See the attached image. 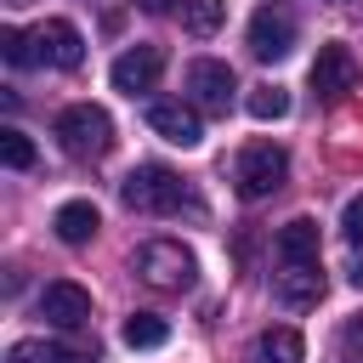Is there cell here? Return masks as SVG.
I'll list each match as a JSON object with an SVG mask.
<instances>
[{
	"instance_id": "obj_11",
	"label": "cell",
	"mask_w": 363,
	"mask_h": 363,
	"mask_svg": "<svg viewBox=\"0 0 363 363\" xmlns=\"http://www.w3.org/2000/svg\"><path fill=\"white\" fill-rule=\"evenodd\" d=\"M40 318H45L51 329H85V323H91V295H85L79 284L57 278V284L40 289Z\"/></svg>"
},
{
	"instance_id": "obj_3",
	"label": "cell",
	"mask_w": 363,
	"mask_h": 363,
	"mask_svg": "<svg viewBox=\"0 0 363 363\" xmlns=\"http://www.w3.org/2000/svg\"><path fill=\"white\" fill-rule=\"evenodd\" d=\"M136 278H142L147 289L182 295V289H193L199 261H193V250H187L182 238H147V244L136 250Z\"/></svg>"
},
{
	"instance_id": "obj_24",
	"label": "cell",
	"mask_w": 363,
	"mask_h": 363,
	"mask_svg": "<svg viewBox=\"0 0 363 363\" xmlns=\"http://www.w3.org/2000/svg\"><path fill=\"white\" fill-rule=\"evenodd\" d=\"M352 284H357V289H363V255H357V267H352Z\"/></svg>"
},
{
	"instance_id": "obj_15",
	"label": "cell",
	"mask_w": 363,
	"mask_h": 363,
	"mask_svg": "<svg viewBox=\"0 0 363 363\" xmlns=\"http://www.w3.org/2000/svg\"><path fill=\"white\" fill-rule=\"evenodd\" d=\"M6 363H96V346H68V340H17Z\"/></svg>"
},
{
	"instance_id": "obj_21",
	"label": "cell",
	"mask_w": 363,
	"mask_h": 363,
	"mask_svg": "<svg viewBox=\"0 0 363 363\" xmlns=\"http://www.w3.org/2000/svg\"><path fill=\"white\" fill-rule=\"evenodd\" d=\"M0 51H6V62H11V68H28V62H40V57H34V40H28L23 28H0Z\"/></svg>"
},
{
	"instance_id": "obj_7",
	"label": "cell",
	"mask_w": 363,
	"mask_h": 363,
	"mask_svg": "<svg viewBox=\"0 0 363 363\" xmlns=\"http://www.w3.org/2000/svg\"><path fill=\"white\" fill-rule=\"evenodd\" d=\"M187 91H193V108H204V113H227L238 79H233L227 62H216V57H193V62H187Z\"/></svg>"
},
{
	"instance_id": "obj_12",
	"label": "cell",
	"mask_w": 363,
	"mask_h": 363,
	"mask_svg": "<svg viewBox=\"0 0 363 363\" xmlns=\"http://www.w3.org/2000/svg\"><path fill=\"white\" fill-rule=\"evenodd\" d=\"M272 295H278V306H289V312L318 306V301H323V267H284V272L272 278Z\"/></svg>"
},
{
	"instance_id": "obj_22",
	"label": "cell",
	"mask_w": 363,
	"mask_h": 363,
	"mask_svg": "<svg viewBox=\"0 0 363 363\" xmlns=\"http://www.w3.org/2000/svg\"><path fill=\"white\" fill-rule=\"evenodd\" d=\"M340 233L363 250V193H352V199H346V210H340Z\"/></svg>"
},
{
	"instance_id": "obj_17",
	"label": "cell",
	"mask_w": 363,
	"mask_h": 363,
	"mask_svg": "<svg viewBox=\"0 0 363 363\" xmlns=\"http://www.w3.org/2000/svg\"><path fill=\"white\" fill-rule=\"evenodd\" d=\"M164 340H170V323H164L159 312H130V318H125V346L153 352V346H164Z\"/></svg>"
},
{
	"instance_id": "obj_1",
	"label": "cell",
	"mask_w": 363,
	"mask_h": 363,
	"mask_svg": "<svg viewBox=\"0 0 363 363\" xmlns=\"http://www.w3.org/2000/svg\"><path fill=\"white\" fill-rule=\"evenodd\" d=\"M119 199L125 210H142V216H204V204L193 199V187L170 170V164H136L125 182H119Z\"/></svg>"
},
{
	"instance_id": "obj_6",
	"label": "cell",
	"mask_w": 363,
	"mask_h": 363,
	"mask_svg": "<svg viewBox=\"0 0 363 363\" xmlns=\"http://www.w3.org/2000/svg\"><path fill=\"white\" fill-rule=\"evenodd\" d=\"M28 40H34V57L51 62V68H62V74H74V68L85 62V34H79L68 17H45Z\"/></svg>"
},
{
	"instance_id": "obj_20",
	"label": "cell",
	"mask_w": 363,
	"mask_h": 363,
	"mask_svg": "<svg viewBox=\"0 0 363 363\" xmlns=\"http://www.w3.org/2000/svg\"><path fill=\"white\" fill-rule=\"evenodd\" d=\"M0 159H6V170H28V164H34V142H28L17 125H6V130H0Z\"/></svg>"
},
{
	"instance_id": "obj_19",
	"label": "cell",
	"mask_w": 363,
	"mask_h": 363,
	"mask_svg": "<svg viewBox=\"0 0 363 363\" xmlns=\"http://www.w3.org/2000/svg\"><path fill=\"white\" fill-rule=\"evenodd\" d=\"M244 108H250V119H284L289 113V91H278V85H255L250 96H244Z\"/></svg>"
},
{
	"instance_id": "obj_14",
	"label": "cell",
	"mask_w": 363,
	"mask_h": 363,
	"mask_svg": "<svg viewBox=\"0 0 363 363\" xmlns=\"http://www.w3.org/2000/svg\"><path fill=\"white\" fill-rule=\"evenodd\" d=\"M250 363H306V340H301V329H289V323L261 329L255 346H250Z\"/></svg>"
},
{
	"instance_id": "obj_16",
	"label": "cell",
	"mask_w": 363,
	"mask_h": 363,
	"mask_svg": "<svg viewBox=\"0 0 363 363\" xmlns=\"http://www.w3.org/2000/svg\"><path fill=\"white\" fill-rule=\"evenodd\" d=\"M51 227H57V238H62V244H91V238H96V227H102V216H96V204H91V199H68V204L51 216Z\"/></svg>"
},
{
	"instance_id": "obj_2",
	"label": "cell",
	"mask_w": 363,
	"mask_h": 363,
	"mask_svg": "<svg viewBox=\"0 0 363 363\" xmlns=\"http://www.w3.org/2000/svg\"><path fill=\"white\" fill-rule=\"evenodd\" d=\"M51 136H57V147H62L68 159H102V153L113 147V119H108V108H96V102H68V108L57 113Z\"/></svg>"
},
{
	"instance_id": "obj_8",
	"label": "cell",
	"mask_w": 363,
	"mask_h": 363,
	"mask_svg": "<svg viewBox=\"0 0 363 363\" xmlns=\"http://www.w3.org/2000/svg\"><path fill=\"white\" fill-rule=\"evenodd\" d=\"M147 130L176 142V147H199L204 142V125H199V108L182 102V96H153L147 102Z\"/></svg>"
},
{
	"instance_id": "obj_4",
	"label": "cell",
	"mask_w": 363,
	"mask_h": 363,
	"mask_svg": "<svg viewBox=\"0 0 363 363\" xmlns=\"http://www.w3.org/2000/svg\"><path fill=\"white\" fill-rule=\"evenodd\" d=\"M284 176H289V153L278 147V142H250L244 153H238V164H233V187H238V199H272L278 187H284Z\"/></svg>"
},
{
	"instance_id": "obj_5",
	"label": "cell",
	"mask_w": 363,
	"mask_h": 363,
	"mask_svg": "<svg viewBox=\"0 0 363 363\" xmlns=\"http://www.w3.org/2000/svg\"><path fill=\"white\" fill-rule=\"evenodd\" d=\"M250 51H255L261 62H278V57L295 51V11H289L284 0L255 6V17H250Z\"/></svg>"
},
{
	"instance_id": "obj_10",
	"label": "cell",
	"mask_w": 363,
	"mask_h": 363,
	"mask_svg": "<svg viewBox=\"0 0 363 363\" xmlns=\"http://www.w3.org/2000/svg\"><path fill=\"white\" fill-rule=\"evenodd\" d=\"M352 85H357V57H352V45H340V40L318 45V57H312V91H318L323 102H335V96H346Z\"/></svg>"
},
{
	"instance_id": "obj_18",
	"label": "cell",
	"mask_w": 363,
	"mask_h": 363,
	"mask_svg": "<svg viewBox=\"0 0 363 363\" xmlns=\"http://www.w3.org/2000/svg\"><path fill=\"white\" fill-rule=\"evenodd\" d=\"M221 17H227V0H182V28L199 40H210L221 28Z\"/></svg>"
},
{
	"instance_id": "obj_13",
	"label": "cell",
	"mask_w": 363,
	"mask_h": 363,
	"mask_svg": "<svg viewBox=\"0 0 363 363\" xmlns=\"http://www.w3.org/2000/svg\"><path fill=\"white\" fill-rule=\"evenodd\" d=\"M278 267H318V221L312 216H295L278 227Z\"/></svg>"
},
{
	"instance_id": "obj_23",
	"label": "cell",
	"mask_w": 363,
	"mask_h": 363,
	"mask_svg": "<svg viewBox=\"0 0 363 363\" xmlns=\"http://www.w3.org/2000/svg\"><path fill=\"white\" fill-rule=\"evenodd\" d=\"M136 6H142V11H147V17H164V11H176V6H182V0H136Z\"/></svg>"
},
{
	"instance_id": "obj_9",
	"label": "cell",
	"mask_w": 363,
	"mask_h": 363,
	"mask_svg": "<svg viewBox=\"0 0 363 363\" xmlns=\"http://www.w3.org/2000/svg\"><path fill=\"white\" fill-rule=\"evenodd\" d=\"M159 74H164V51H159V45H130V51H119V57H113V68H108L113 91H125V96L153 91V85H159Z\"/></svg>"
}]
</instances>
